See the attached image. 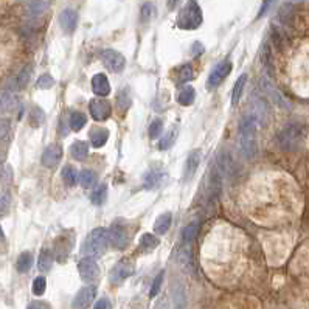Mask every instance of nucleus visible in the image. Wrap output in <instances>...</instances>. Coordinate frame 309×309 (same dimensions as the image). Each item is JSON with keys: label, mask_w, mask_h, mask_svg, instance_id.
Segmentation results:
<instances>
[{"label": "nucleus", "mask_w": 309, "mask_h": 309, "mask_svg": "<svg viewBox=\"0 0 309 309\" xmlns=\"http://www.w3.org/2000/svg\"><path fill=\"white\" fill-rule=\"evenodd\" d=\"M239 145L242 154L247 158L257 155V118L252 114L244 115L239 121Z\"/></svg>", "instance_id": "obj_1"}, {"label": "nucleus", "mask_w": 309, "mask_h": 309, "mask_svg": "<svg viewBox=\"0 0 309 309\" xmlns=\"http://www.w3.org/2000/svg\"><path fill=\"white\" fill-rule=\"evenodd\" d=\"M109 241H111L109 230L104 227H98V229L92 230L86 236V239H84V242H82L81 252L84 257L100 258L106 253V250H108Z\"/></svg>", "instance_id": "obj_2"}, {"label": "nucleus", "mask_w": 309, "mask_h": 309, "mask_svg": "<svg viewBox=\"0 0 309 309\" xmlns=\"http://www.w3.org/2000/svg\"><path fill=\"white\" fill-rule=\"evenodd\" d=\"M202 9L196 0H188L180 9L177 17V27L182 30H196L202 24Z\"/></svg>", "instance_id": "obj_3"}, {"label": "nucleus", "mask_w": 309, "mask_h": 309, "mask_svg": "<svg viewBox=\"0 0 309 309\" xmlns=\"http://www.w3.org/2000/svg\"><path fill=\"white\" fill-rule=\"evenodd\" d=\"M303 140V129L300 124H289L278 134V145L284 151H295Z\"/></svg>", "instance_id": "obj_4"}, {"label": "nucleus", "mask_w": 309, "mask_h": 309, "mask_svg": "<svg viewBox=\"0 0 309 309\" xmlns=\"http://www.w3.org/2000/svg\"><path fill=\"white\" fill-rule=\"evenodd\" d=\"M109 236L115 249L123 250L127 246V242H129V232H127V224L124 219H116L115 222H112Z\"/></svg>", "instance_id": "obj_5"}, {"label": "nucleus", "mask_w": 309, "mask_h": 309, "mask_svg": "<svg viewBox=\"0 0 309 309\" xmlns=\"http://www.w3.org/2000/svg\"><path fill=\"white\" fill-rule=\"evenodd\" d=\"M232 69H233V64H232L230 59L219 62L218 66L213 69V72L210 73L208 81H207V87L211 90V89H216L218 86H221L222 81L232 73Z\"/></svg>", "instance_id": "obj_6"}, {"label": "nucleus", "mask_w": 309, "mask_h": 309, "mask_svg": "<svg viewBox=\"0 0 309 309\" xmlns=\"http://www.w3.org/2000/svg\"><path fill=\"white\" fill-rule=\"evenodd\" d=\"M78 269H79V276L82 281H86L89 284L95 283L98 280L100 276V269H98V264L95 263L93 258H82L78 264Z\"/></svg>", "instance_id": "obj_7"}, {"label": "nucleus", "mask_w": 309, "mask_h": 309, "mask_svg": "<svg viewBox=\"0 0 309 309\" xmlns=\"http://www.w3.org/2000/svg\"><path fill=\"white\" fill-rule=\"evenodd\" d=\"M101 61L104 64V67L111 70V72H115V73H120L124 66H126V59L121 53H118L116 50H104L101 53Z\"/></svg>", "instance_id": "obj_8"}, {"label": "nucleus", "mask_w": 309, "mask_h": 309, "mask_svg": "<svg viewBox=\"0 0 309 309\" xmlns=\"http://www.w3.org/2000/svg\"><path fill=\"white\" fill-rule=\"evenodd\" d=\"M89 108H90V115H92V118L93 120H97V121H104V120H108L111 114H112V104L108 101V100H104V98H93L89 104Z\"/></svg>", "instance_id": "obj_9"}, {"label": "nucleus", "mask_w": 309, "mask_h": 309, "mask_svg": "<svg viewBox=\"0 0 309 309\" xmlns=\"http://www.w3.org/2000/svg\"><path fill=\"white\" fill-rule=\"evenodd\" d=\"M132 273H134V264L129 260H121L120 263H116L114 266V269L111 270L109 278H111L112 283L120 284L126 278H129Z\"/></svg>", "instance_id": "obj_10"}, {"label": "nucleus", "mask_w": 309, "mask_h": 309, "mask_svg": "<svg viewBox=\"0 0 309 309\" xmlns=\"http://www.w3.org/2000/svg\"><path fill=\"white\" fill-rule=\"evenodd\" d=\"M95 294H97V289H95V286H86L79 289V292L77 294V297L73 298V303H72V308L73 309H86L92 300L95 298Z\"/></svg>", "instance_id": "obj_11"}, {"label": "nucleus", "mask_w": 309, "mask_h": 309, "mask_svg": "<svg viewBox=\"0 0 309 309\" xmlns=\"http://www.w3.org/2000/svg\"><path fill=\"white\" fill-rule=\"evenodd\" d=\"M61 158H62V148H61V145L53 143V145H50L45 149L44 154H42V165L47 166V168H55L61 162Z\"/></svg>", "instance_id": "obj_12"}, {"label": "nucleus", "mask_w": 309, "mask_h": 309, "mask_svg": "<svg viewBox=\"0 0 309 309\" xmlns=\"http://www.w3.org/2000/svg\"><path fill=\"white\" fill-rule=\"evenodd\" d=\"M200 157H202V153L199 151V149H193V151L188 154L187 162H185V171H184L185 182H190V180L194 177L197 168L200 165Z\"/></svg>", "instance_id": "obj_13"}, {"label": "nucleus", "mask_w": 309, "mask_h": 309, "mask_svg": "<svg viewBox=\"0 0 309 309\" xmlns=\"http://www.w3.org/2000/svg\"><path fill=\"white\" fill-rule=\"evenodd\" d=\"M59 24H61L62 30L66 31V33H73L75 28H77V24H78L77 11L72 9V8L64 9V11L59 14Z\"/></svg>", "instance_id": "obj_14"}, {"label": "nucleus", "mask_w": 309, "mask_h": 309, "mask_svg": "<svg viewBox=\"0 0 309 309\" xmlns=\"http://www.w3.org/2000/svg\"><path fill=\"white\" fill-rule=\"evenodd\" d=\"M92 90L95 95H98L101 98H104L106 95L111 93V84L104 73H97L92 78Z\"/></svg>", "instance_id": "obj_15"}, {"label": "nucleus", "mask_w": 309, "mask_h": 309, "mask_svg": "<svg viewBox=\"0 0 309 309\" xmlns=\"http://www.w3.org/2000/svg\"><path fill=\"white\" fill-rule=\"evenodd\" d=\"M17 98L16 95L11 92H2L0 93V115L2 114H9L17 108Z\"/></svg>", "instance_id": "obj_16"}, {"label": "nucleus", "mask_w": 309, "mask_h": 309, "mask_svg": "<svg viewBox=\"0 0 309 309\" xmlns=\"http://www.w3.org/2000/svg\"><path fill=\"white\" fill-rule=\"evenodd\" d=\"M109 140V131L104 127H93L90 132V142L95 148H101Z\"/></svg>", "instance_id": "obj_17"}, {"label": "nucleus", "mask_w": 309, "mask_h": 309, "mask_svg": "<svg viewBox=\"0 0 309 309\" xmlns=\"http://www.w3.org/2000/svg\"><path fill=\"white\" fill-rule=\"evenodd\" d=\"M171 222H173V215L171 213H163V215H160L157 218L155 224H154V232L157 233V235H165V233L169 230V227H171Z\"/></svg>", "instance_id": "obj_18"}, {"label": "nucleus", "mask_w": 309, "mask_h": 309, "mask_svg": "<svg viewBox=\"0 0 309 309\" xmlns=\"http://www.w3.org/2000/svg\"><path fill=\"white\" fill-rule=\"evenodd\" d=\"M197 232H199V221H193L191 224H188L182 232V244H185V246H191L194 238L197 236Z\"/></svg>", "instance_id": "obj_19"}, {"label": "nucleus", "mask_w": 309, "mask_h": 309, "mask_svg": "<svg viewBox=\"0 0 309 309\" xmlns=\"http://www.w3.org/2000/svg\"><path fill=\"white\" fill-rule=\"evenodd\" d=\"M87 154H89V145L86 142L78 140L70 146V155L73 158H77V160H84Z\"/></svg>", "instance_id": "obj_20"}, {"label": "nucleus", "mask_w": 309, "mask_h": 309, "mask_svg": "<svg viewBox=\"0 0 309 309\" xmlns=\"http://www.w3.org/2000/svg\"><path fill=\"white\" fill-rule=\"evenodd\" d=\"M31 73H33V66H27L24 67L22 70H20V73L14 79V87L16 89H25L28 86V82H30V78H31Z\"/></svg>", "instance_id": "obj_21"}, {"label": "nucleus", "mask_w": 309, "mask_h": 309, "mask_svg": "<svg viewBox=\"0 0 309 309\" xmlns=\"http://www.w3.org/2000/svg\"><path fill=\"white\" fill-rule=\"evenodd\" d=\"M70 127L73 131H81L84 126H86V123H87V116L84 115L82 112H79V111H73L72 114H70Z\"/></svg>", "instance_id": "obj_22"}, {"label": "nucleus", "mask_w": 309, "mask_h": 309, "mask_svg": "<svg viewBox=\"0 0 309 309\" xmlns=\"http://www.w3.org/2000/svg\"><path fill=\"white\" fill-rule=\"evenodd\" d=\"M51 264H53V253L51 250L48 249H44L39 255V260H38V268L40 272H48L51 269Z\"/></svg>", "instance_id": "obj_23"}, {"label": "nucleus", "mask_w": 309, "mask_h": 309, "mask_svg": "<svg viewBox=\"0 0 309 309\" xmlns=\"http://www.w3.org/2000/svg\"><path fill=\"white\" fill-rule=\"evenodd\" d=\"M246 82H247V75L244 73L241 75V77L238 78L236 84H235V87H233V92H232V104L233 106H236L241 100V95H242V90H244V86H246Z\"/></svg>", "instance_id": "obj_24"}, {"label": "nucleus", "mask_w": 309, "mask_h": 309, "mask_svg": "<svg viewBox=\"0 0 309 309\" xmlns=\"http://www.w3.org/2000/svg\"><path fill=\"white\" fill-rule=\"evenodd\" d=\"M31 266H33V255L30 252H24L20 257L17 258V263H16V268L20 273H27Z\"/></svg>", "instance_id": "obj_25"}, {"label": "nucleus", "mask_w": 309, "mask_h": 309, "mask_svg": "<svg viewBox=\"0 0 309 309\" xmlns=\"http://www.w3.org/2000/svg\"><path fill=\"white\" fill-rule=\"evenodd\" d=\"M174 309H185L187 306V295H185V287L177 283L174 286Z\"/></svg>", "instance_id": "obj_26"}, {"label": "nucleus", "mask_w": 309, "mask_h": 309, "mask_svg": "<svg viewBox=\"0 0 309 309\" xmlns=\"http://www.w3.org/2000/svg\"><path fill=\"white\" fill-rule=\"evenodd\" d=\"M194 98H196V92H194V89L191 86L184 87L182 90H180V93L177 95V101H179V104H182V106L193 104Z\"/></svg>", "instance_id": "obj_27"}, {"label": "nucleus", "mask_w": 309, "mask_h": 309, "mask_svg": "<svg viewBox=\"0 0 309 309\" xmlns=\"http://www.w3.org/2000/svg\"><path fill=\"white\" fill-rule=\"evenodd\" d=\"M50 2L51 0H33L30 5H28V11L31 16H40L42 13L47 11V8L50 6Z\"/></svg>", "instance_id": "obj_28"}, {"label": "nucleus", "mask_w": 309, "mask_h": 309, "mask_svg": "<svg viewBox=\"0 0 309 309\" xmlns=\"http://www.w3.org/2000/svg\"><path fill=\"white\" fill-rule=\"evenodd\" d=\"M28 120H30V124L33 127H39V126H42V123L45 121V114H44V111H42L40 108L35 106V108L30 111Z\"/></svg>", "instance_id": "obj_29"}, {"label": "nucleus", "mask_w": 309, "mask_h": 309, "mask_svg": "<svg viewBox=\"0 0 309 309\" xmlns=\"http://www.w3.org/2000/svg\"><path fill=\"white\" fill-rule=\"evenodd\" d=\"M131 104H132V101H131V97H129V93H127V90L126 89L120 90L118 95H116V108L120 109V112H126L131 108Z\"/></svg>", "instance_id": "obj_30"}, {"label": "nucleus", "mask_w": 309, "mask_h": 309, "mask_svg": "<svg viewBox=\"0 0 309 309\" xmlns=\"http://www.w3.org/2000/svg\"><path fill=\"white\" fill-rule=\"evenodd\" d=\"M79 182L82 188H90L95 182H97V176L92 169H82L79 173Z\"/></svg>", "instance_id": "obj_31"}, {"label": "nucleus", "mask_w": 309, "mask_h": 309, "mask_svg": "<svg viewBox=\"0 0 309 309\" xmlns=\"http://www.w3.org/2000/svg\"><path fill=\"white\" fill-rule=\"evenodd\" d=\"M106 197H108V187H106L104 184L98 185L97 190L93 191L92 196H90V200L93 202L95 205H101L103 202L106 200Z\"/></svg>", "instance_id": "obj_32"}, {"label": "nucleus", "mask_w": 309, "mask_h": 309, "mask_svg": "<svg viewBox=\"0 0 309 309\" xmlns=\"http://www.w3.org/2000/svg\"><path fill=\"white\" fill-rule=\"evenodd\" d=\"M140 246L146 252L154 250L158 246V239L154 235H151V233H145V235H142V238H140Z\"/></svg>", "instance_id": "obj_33"}, {"label": "nucleus", "mask_w": 309, "mask_h": 309, "mask_svg": "<svg viewBox=\"0 0 309 309\" xmlns=\"http://www.w3.org/2000/svg\"><path fill=\"white\" fill-rule=\"evenodd\" d=\"M155 17V6L154 3L151 2H146L142 5V9H140V19H142V22H149V20H153Z\"/></svg>", "instance_id": "obj_34"}, {"label": "nucleus", "mask_w": 309, "mask_h": 309, "mask_svg": "<svg viewBox=\"0 0 309 309\" xmlns=\"http://www.w3.org/2000/svg\"><path fill=\"white\" fill-rule=\"evenodd\" d=\"M162 177L163 174L162 173H157V171H149L145 177V188L146 190H151V188H155L158 184L162 182Z\"/></svg>", "instance_id": "obj_35"}, {"label": "nucleus", "mask_w": 309, "mask_h": 309, "mask_svg": "<svg viewBox=\"0 0 309 309\" xmlns=\"http://www.w3.org/2000/svg\"><path fill=\"white\" fill-rule=\"evenodd\" d=\"M61 176H62V180L66 182V185L69 187H73L77 184V171H75V168H72L70 165L64 166L62 171H61Z\"/></svg>", "instance_id": "obj_36"}, {"label": "nucleus", "mask_w": 309, "mask_h": 309, "mask_svg": "<svg viewBox=\"0 0 309 309\" xmlns=\"http://www.w3.org/2000/svg\"><path fill=\"white\" fill-rule=\"evenodd\" d=\"M176 137H177V127L173 126L171 129H169L163 135L162 140H160V149H169V148H171L174 145V142H176Z\"/></svg>", "instance_id": "obj_37"}, {"label": "nucleus", "mask_w": 309, "mask_h": 309, "mask_svg": "<svg viewBox=\"0 0 309 309\" xmlns=\"http://www.w3.org/2000/svg\"><path fill=\"white\" fill-rule=\"evenodd\" d=\"M163 278H165V272H158V275L154 278L153 281V286L151 289H149V298H154L158 292H160V287H162V283H163Z\"/></svg>", "instance_id": "obj_38"}, {"label": "nucleus", "mask_w": 309, "mask_h": 309, "mask_svg": "<svg viewBox=\"0 0 309 309\" xmlns=\"http://www.w3.org/2000/svg\"><path fill=\"white\" fill-rule=\"evenodd\" d=\"M163 131V121L160 118H155L151 124H149V137L157 138Z\"/></svg>", "instance_id": "obj_39"}, {"label": "nucleus", "mask_w": 309, "mask_h": 309, "mask_svg": "<svg viewBox=\"0 0 309 309\" xmlns=\"http://www.w3.org/2000/svg\"><path fill=\"white\" fill-rule=\"evenodd\" d=\"M193 67L190 66V64H187V66H184L182 69L179 70V82H188L193 79Z\"/></svg>", "instance_id": "obj_40"}, {"label": "nucleus", "mask_w": 309, "mask_h": 309, "mask_svg": "<svg viewBox=\"0 0 309 309\" xmlns=\"http://www.w3.org/2000/svg\"><path fill=\"white\" fill-rule=\"evenodd\" d=\"M45 287H47V281L44 276H38V278H35V281H33V294L35 295L40 297L45 292Z\"/></svg>", "instance_id": "obj_41"}, {"label": "nucleus", "mask_w": 309, "mask_h": 309, "mask_svg": "<svg viewBox=\"0 0 309 309\" xmlns=\"http://www.w3.org/2000/svg\"><path fill=\"white\" fill-rule=\"evenodd\" d=\"M53 86H55V79H53L50 75H42V77H39L38 79V87L39 89H44V90H48L51 89Z\"/></svg>", "instance_id": "obj_42"}, {"label": "nucleus", "mask_w": 309, "mask_h": 309, "mask_svg": "<svg viewBox=\"0 0 309 309\" xmlns=\"http://www.w3.org/2000/svg\"><path fill=\"white\" fill-rule=\"evenodd\" d=\"M9 205H11V199H9V194L8 193H0V216H5L8 210H9Z\"/></svg>", "instance_id": "obj_43"}, {"label": "nucleus", "mask_w": 309, "mask_h": 309, "mask_svg": "<svg viewBox=\"0 0 309 309\" xmlns=\"http://www.w3.org/2000/svg\"><path fill=\"white\" fill-rule=\"evenodd\" d=\"M9 129H11V123L8 120H0V140H3V138L8 135Z\"/></svg>", "instance_id": "obj_44"}, {"label": "nucleus", "mask_w": 309, "mask_h": 309, "mask_svg": "<svg viewBox=\"0 0 309 309\" xmlns=\"http://www.w3.org/2000/svg\"><path fill=\"white\" fill-rule=\"evenodd\" d=\"M275 3V0H264L263 2V5H261V9H260V13H258V16H257V19H261L263 16H266L268 14V11L270 9V6Z\"/></svg>", "instance_id": "obj_45"}, {"label": "nucleus", "mask_w": 309, "mask_h": 309, "mask_svg": "<svg viewBox=\"0 0 309 309\" xmlns=\"http://www.w3.org/2000/svg\"><path fill=\"white\" fill-rule=\"evenodd\" d=\"M27 309H50V305L47 302H31Z\"/></svg>", "instance_id": "obj_46"}, {"label": "nucleus", "mask_w": 309, "mask_h": 309, "mask_svg": "<svg viewBox=\"0 0 309 309\" xmlns=\"http://www.w3.org/2000/svg\"><path fill=\"white\" fill-rule=\"evenodd\" d=\"M93 309H112V308H111V302L108 300V298H100Z\"/></svg>", "instance_id": "obj_47"}, {"label": "nucleus", "mask_w": 309, "mask_h": 309, "mask_svg": "<svg viewBox=\"0 0 309 309\" xmlns=\"http://www.w3.org/2000/svg\"><path fill=\"white\" fill-rule=\"evenodd\" d=\"M180 2H182V0H168V8L169 9H176L180 5Z\"/></svg>", "instance_id": "obj_48"}, {"label": "nucleus", "mask_w": 309, "mask_h": 309, "mask_svg": "<svg viewBox=\"0 0 309 309\" xmlns=\"http://www.w3.org/2000/svg\"><path fill=\"white\" fill-rule=\"evenodd\" d=\"M3 238V232H2V227H0V239Z\"/></svg>", "instance_id": "obj_49"}]
</instances>
